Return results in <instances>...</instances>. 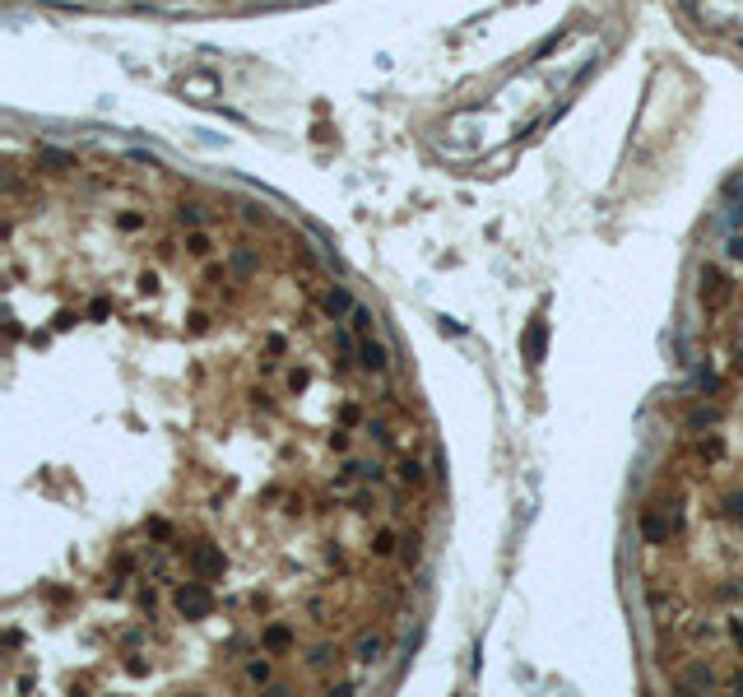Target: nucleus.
Here are the masks:
<instances>
[{"label":"nucleus","mask_w":743,"mask_h":697,"mask_svg":"<svg viewBox=\"0 0 743 697\" xmlns=\"http://www.w3.org/2000/svg\"><path fill=\"white\" fill-rule=\"evenodd\" d=\"M362 358H367V367H376V372H381V367H385V348H381V344H362Z\"/></svg>","instance_id":"nucleus-1"},{"label":"nucleus","mask_w":743,"mask_h":697,"mask_svg":"<svg viewBox=\"0 0 743 697\" xmlns=\"http://www.w3.org/2000/svg\"><path fill=\"white\" fill-rule=\"evenodd\" d=\"M544 353V321H535V330H530V358H539Z\"/></svg>","instance_id":"nucleus-2"}]
</instances>
